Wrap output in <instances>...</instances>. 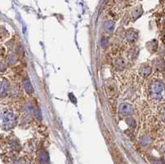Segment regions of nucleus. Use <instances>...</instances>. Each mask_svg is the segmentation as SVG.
<instances>
[{"label": "nucleus", "mask_w": 165, "mask_h": 164, "mask_svg": "<svg viewBox=\"0 0 165 164\" xmlns=\"http://www.w3.org/2000/svg\"><path fill=\"white\" fill-rule=\"evenodd\" d=\"M23 86H24V88H25V90H26V91L27 92V93L28 94L32 93L33 87H32V85H31V82H30V80H29L28 78H26V79L24 81Z\"/></svg>", "instance_id": "20e7f679"}, {"label": "nucleus", "mask_w": 165, "mask_h": 164, "mask_svg": "<svg viewBox=\"0 0 165 164\" xmlns=\"http://www.w3.org/2000/svg\"><path fill=\"white\" fill-rule=\"evenodd\" d=\"M120 113L124 115H130L133 113V107L128 103H124L120 105Z\"/></svg>", "instance_id": "7ed1b4c3"}, {"label": "nucleus", "mask_w": 165, "mask_h": 164, "mask_svg": "<svg viewBox=\"0 0 165 164\" xmlns=\"http://www.w3.org/2000/svg\"><path fill=\"white\" fill-rule=\"evenodd\" d=\"M2 125L5 129H11L14 126L16 123V117L13 113L7 111L4 114H2Z\"/></svg>", "instance_id": "f03ea898"}, {"label": "nucleus", "mask_w": 165, "mask_h": 164, "mask_svg": "<svg viewBox=\"0 0 165 164\" xmlns=\"http://www.w3.org/2000/svg\"><path fill=\"white\" fill-rule=\"evenodd\" d=\"M106 29L108 30V31H111V30L114 29L113 24L111 23V22H107V23L106 24Z\"/></svg>", "instance_id": "0eeeda50"}, {"label": "nucleus", "mask_w": 165, "mask_h": 164, "mask_svg": "<svg viewBox=\"0 0 165 164\" xmlns=\"http://www.w3.org/2000/svg\"><path fill=\"white\" fill-rule=\"evenodd\" d=\"M34 115L36 117V119H39V120H41V112H40V110L39 109H35L34 110Z\"/></svg>", "instance_id": "423d86ee"}, {"label": "nucleus", "mask_w": 165, "mask_h": 164, "mask_svg": "<svg viewBox=\"0 0 165 164\" xmlns=\"http://www.w3.org/2000/svg\"><path fill=\"white\" fill-rule=\"evenodd\" d=\"M151 95L153 98L156 100H161L163 97V93H164V87L160 82H153L151 85L150 87Z\"/></svg>", "instance_id": "f257e3e1"}, {"label": "nucleus", "mask_w": 165, "mask_h": 164, "mask_svg": "<svg viewBox=\"0 0 165 164\" xmlns=\"http://www.w3.org/2000/svg\"><path fill=\"white\" fill-rule=\"evenodd\" d=\"M8 91V83L6 82H2L1 84V95H3V92H7Z\"/></svg>", "instance_id": "39448f33"}, {"label": "nucleus", "mask_w": 165, "mask_h": 164, "mask_svg": "<svg viewBox=\"0 0 165 164\" xmlns=\"http://www.w3.org/2000/svg\"><path fill=\"white\" fill-rule=\"evenodd\" d=\"M163 119H164V120H165V111H164V114H163Z\"/></svg>", "instance_id": "6e6552de"}]
</instances>
